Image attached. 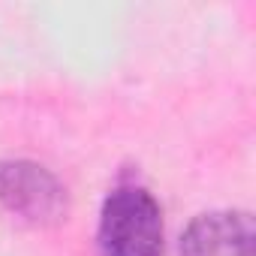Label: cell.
<instances>
[{
	"instance_id": "cell-1",
	"label": "cell",
	"mask_w": 256,
	"mask_h": 256,
	"mask_svg": "<svg viewBox=\"0 0 256 256\" xmlns=\"http://www.w3.org/2000/svg\"><path fill=\"white\" fill-rule=\"evenodd\" d=\"M102 256H160L163 211L145 187H118L100 217L96 235Z\"/></svg>"
},
{
	"instance_id": "cell-2",
	"label": "cell",
	"mask_w": 256,
	"mask_h": 256,
	"mask_svg": "<svg viewBox=\"0 0 256 256\" xmlns=\"http://www.w3.org/2000/svg\"><path fill=\"white\" fill-rule=\"evenodd\" d=\"M66 208V187L46 166L0 163V217L22 226H54Z\"/></svg>"
},
{
	"instance_id": "cell-3",
	"label": "cell",
	"mask_w": 256,
	"mask_h": 256,
	"mask_svg": "<svg viewBox=\"0 0 256 256\" xmlns=\"http://www.w3.org/2000/svg\"><path fill=\"white\" fill-rule=\"evenodd\" d=\"M184 256H256V229L247 211H211L196 217L184 238Z\"/></svg>"
}]
</instances>
